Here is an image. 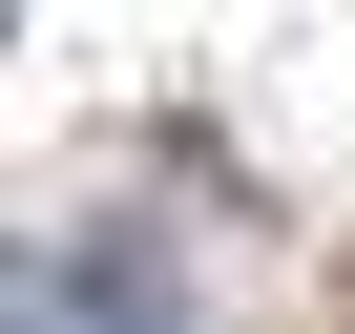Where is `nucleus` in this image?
I'll return each mask as SVG.
<instances>
[{
	"label": "nucleus",
	"mask_w": 355,
	"mask_h": 334,
	"mask_svg": "<svg viewBox=\"0 0 355 334\" xmlns=\"http://www.w3.org/2000/svg\"><path fill=\"white\" fill-rule=\"evenodd\" d=\"M334 334H355V230H334Z\"/></svg>",
	"instance_id": "1"
}]
</instances>
